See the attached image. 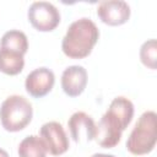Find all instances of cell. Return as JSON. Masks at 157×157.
I'll list each match as a JSON object with an SVG mask.
<instances>
[{
	"instance_id": "6da1fadb",
	"label": "cell",
	"mask_w": 157,
	"mask_h": 157,
	"mask_svg": "<svg viewBox=\"0 0 157 157\" xmlns=\"http://www.w3.org/2000/svg\"><path fill=\"white\" fill-rule=\"evenodd\" d=\"M99 38L96 23L87 17L74 21L63 38L61 49L71 59H82L91 54Z\"/></svg>"
},
{
	"instance_id": "7a4b0ae2",
	"label": "cell",
	"mask_w": 157,
	"mask_h": 157,
	"mask_svg": "<svg viewBox=\"0 0 157 157\" xmlns=\"http://www.w3.org/2000/svg\"><path fill=\"white\" fill-rule=\"evenodd\" d=\"M157 140V117L153 110L145 112L135 124L126 141V150L136 156L150 153Z\"/></svg>"
},
{
	"instance_id": "3957f363",
	"label": "cell",
	"mask_w": 157,
	"mask_h": 157,
	"mask_svg": "<svg viewBox=\"0 0 157 157\" xmlns=\"http://www.w3.org/2000/svg\"><path fill=\"white\" fill-rule=\"evenodd\" d=\"M32 104L18 94L7 97L0 107V121L5 130L16 132L23 130L32 120Z\"/></svg>"
},
{
	"instance_id": "277c9868",
	"label": "cell",
	"mask_w": 157,
	"mask_h": 157,
	"mask_svg": "<svg viewBox=\"0 0 157 157\" xmlns=\"http://www.w3.org/2000/svg\"><path fill=\"white\" fill-rule=\"evenodd\" d=\"M31 25L40 32H50L60 22L59 10L48 1H34L27 12Z\"/></svg>"
},
{
	"instance_id": "5b68a950",
	"label": "cell",
	"mask_w": 157,
	"mask_h": 157,
	"mask_svg": "<svg viewBox=\"0 0 157 157\" xmlns=\"http://www.w3.org/2000/svg\"><path fill=\"white\" fill-rule=\"evenodd\" d=\"M125 130L120 120L110 112H105L96 125V141L104 148H112L117 146L121 139V132Z\"/></svg>"
},
{
	"instance_id": "8992f818",
	"label": "cell",
	"mask_w": 157,
	"mask_h": 157,
	"mask_svg": "<svg viewBox=\"0 0 157 157\" xmlns=\"http://www.w3.org/2000/svg\"><path fill=\"white\" fill-rule=\"evenodd\" d=\"M40 139L44 141L47 146V151L53 156L63 155L69 148V139L66 132L60 123L58 121H48L42 125Z\"/></svg>"
},
{
	"instance_id": "52a82bcc",
	"label": "cell",
	"mask_w": 157,
	"mask_h": 157,
	"mask_svg": "<svg viewBox=\"0 0 157 157\" xmlns=\"http://www.w3.org/2000/svg\"><path fill=\"white\" fill-rule=\"evenodd\" d=\"M55 83L54 72L48 67H38L31 71L25 81L26 91L34 98L48 94Z\"/></svg>"
},
{
	"instance_id": "ba28073f",
	"label": "cell",
	"mask_w": 157,
	"mask_h": 157,
	"mask_svg": "<svg viewBox=\"0 0 157 157\" xmlns=\"http://www.w3.org/2000/svg\"><path fill=\"white\" fill-rule=\"evenodd\" d=\"M97 15L102 22L109 26H120L130 17V6L123 0L101 1L97 7Z\"/></svg>"
},
{
	"instance_id": "9c48e42d",
	"label": "cell",
	"mask_w": 157,
	"mask_h": 157,
	"mask_svg": "<svg viewBox=\"0 0 157 157\" xmlns=\"http://www.w3.org/2000/svg\"><path fill=\"white\" fill-rule=\"evenodd\" d=\"M67 126L75 142H90L96 136V124L85 112H75L70 117Z\"/></svg>"
},
{
	"instance_id": "30bf717a",
	"label": "cell",
	"mask_w": 157,
	"mask_h": 157,
	"mask_svg": "<svg viewBox=\"0 0 157 157\" xmlns=\"http://www.w3.org/2000/svg\"><path fill=\"white\" fill-rule=\"evenodd\" d=\"M87 85V71L81 65L66 67L61 75V88L69 97L80 96Z\"/></svg>"
},
{
	"instance_id": "8fae6325",
	"label": "cell",
	"mask_w": 157,
	"mask_h": 157,
	"mask_svg": "<svg viewBox=\"0 0 157 157\" xmlns=\"http://www.w3.org/2000/svg\"><path fill=\"white\" fill-rule=\"evenodd\" d=\"M23 55L5 48H0V71L6 75H17L23 70Z\"/></svg>"
},
{
	"instance_id": "7c38bea8",
	"label": "cell",
	"mask_w": 157,
	"mask_h": 157,
	"mask_svg": "<svg viewBox=\"0 0 157 157\" xmlns=\"http://www.w3.org/2000/svg\"><path fill=\"white\" fill-rule=\"evenodd\" d=\"M108 112L115 115L120 120V123L124 125V128L126 129L134 117V104L126 97L119 96V97H115L110 102Z\"/></svg>"
},
{
	"instance_id": "4fadbf2b",
	"label": "cell",
	"mask_w": 157,
	"mask_h": 157,
	"mask_svg": "<svg viewBox=\"0 0 157 157\" xmlns=\"http://www.w3.org/2000/svg\"><path fill=\"white\" fill-rule=\"evenodd\" d=\"M0 48L10 49L25 55L28 50V40L27 36L18 29H10L4 33L0 40Z\"/></svg>"
},
{
	"instance_id": "5bb4252c",
	"label": "cell",
	"mask_w": 157,
	"mask_h": 157,
	"mask_svg": "<svg viewBox=\"0 0 157 157\" xmlns=\"http://www.w3.org/2000/svg\"><path fill=\"white\" fill-rule=\"evenodd\" d=\"M47 146L40 136L29 135L18 145L20 157H47Z\"/></svg>"
},
{
	"instance_id": "9a60e30c",
	"label": "cell",
	"mask_w": 157,
	"mask_h": 157,
	"mask_svg": "<svg viewBox=\"0 0 157 157\" xmlns=\"http://www.w3.org/2000/svg\"><path fill=\"white\" fill-rule=\"evenodd\" d=\"M157 47H156V39H148L146 40L141 48H140V59L142 64L152 70L156 69V58H157Z\"/></svg>"
},
{
	"instance_id": "2e32d148",
	"label": "cell",
	"mask_w": 157,
	"mask_h": 157,
	"mask_svg": "<svg viewBox=\"0 0 157 157\" xmlns=\"http://www.w3.org/2000/svg\"><path fill=\"white\" fill-rule=\"evenodd\" d=\"M91 157H115V156H113V155H107V153H94V155H92Z\"/></svg>"
},
{
	"instance_id": "e0dca14e",
	"label": "cell",
	"mask_w": 157,
	"mask_h": 157,
	"mask_svg": "<svg viewBox=\"0 0 157 157\" xmlns=\"http://www.w3.org/2000/svg\"><path fill=\"white\" fill-rule=\"evenodd\" d=\"M0 157H10V156H9V153H7L5 150L0 148Z\"/></svg>"
}]
</instances>
